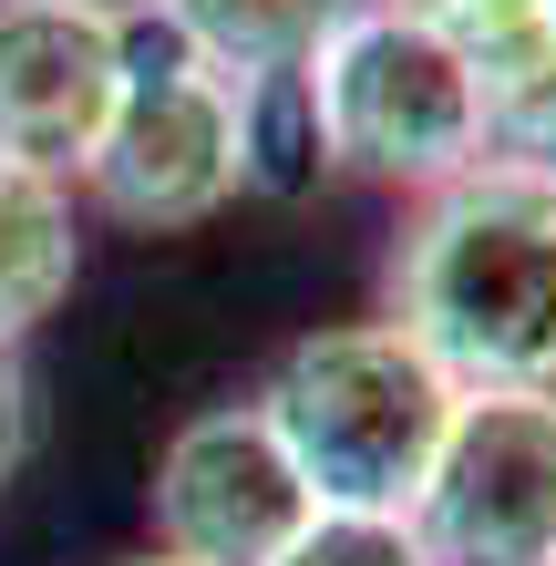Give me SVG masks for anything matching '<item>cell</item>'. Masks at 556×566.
Here are the masks:
<instances>
[{"mask_svg": "<svg viewBox=\"0 0 556 566\" xmlns=\"http://www.w3.org/2000/svg\"><path fill=\"white\" fill-rule=\"evenodd\" d=\"M21 453H31V371L21 350H0V484L21 474Z\"/></svg>", "mask_w": 556, "mask_h": 566, "instance_id": "13", "label": "cell"}, {"mask_svg": "<svg viewBox=\"0 0 556 566\" xmlns=\"http://www.w3.org/2000/svg\"><path fill=\"white\" fill-rule=\"evenodd\" d=\"M433 566H556V391H464L412 494Z\"/></svg>", "mask_w": 556, "mask_h": 566, "instance_id": "5", "label": "cell"}, {"mask_svg": "<svg viewBox=\"0 0 556 566\" xmlns=\"http://www.w3.org/2000/svg\"><path fill=\"white\" fill-rule=\"evenodd\" d=\"M269 566H433V556H422L412 515H340V505H319Z\"/></svg>", "mask_w": 556, "mask_h": 566, "instance_id": "12", "label": "cell"}, {"mask_svg": "<svg viewBox=\"0 0 556 566\" xmlns=\"http://www.w3.org/2000/svg\"><path fill=\"white\" fill-rule=\"evenodd\" d=\"M83 289V196L0 155V350H21Z\"/></svg>", "mask_w": 556, "mask_h": 566, "instance_id": "9", "label": "cell"}, {"mask_svg": "<svg viewBox=\"0 0 556 566\" xmlns=\"http://www.w3.org/2000/svg\"><path fill=\"white\" fill-rule=\"evenodd\" d=\"M124 52H135L124 11L0 0V155L73 186L93 165V145H104V124H114Z\"/></svg>", "mask_w": 556, "mask_h": 566, "instance_id": "7", "label": "cell"}, {"mask_svg": "<svg viewBox=\"0 0 556 566\" xmlns=\"http://www.w3.org/2000/svg\"><path fill=\"white\" fill-rule=\"evenodd\" d=\"M248 402L269 412L279 453L300 463L310 505L412 515V494L433 474L443 422H453L464 391H453L391 319H331V329H300Z\"/></svg>", "mask_w": 556, "mask_h": 566, "instance_id": "2", "label": "cell"}, {"mask_svg": "<svg viewBox=\"0 0 556 566\" xmlns=\"http://www.w3.org/2000/svg\"><path fill=\"white\" fill-rule=\"evenodd\" d=\"M300 83H310L331 176L381 186V196H402V207L453 186L484 155L474 83H464V62H453V42L433 21L391 11V0H361V11L300 62Z\"/></svg>", "mask_w": 556, "mask_h": 566, "instance_id": "3", "label": "cell"}, {"mask_svg": "<svg viewBox=\"0 0 556 566\" xmlns=\"http://www.w3.org/2000/svg\"><path fill=\"white\" fill-rule=\"evenodd\" d=\"M145 515H155V556H176V566H269L319 505H310L300 463L279 453L269 412L207 402L166 432Z\"/></svg>", "mask_w": 556, "mask_h": 566, "instance_id": "6", "label": "cell"}, {"mask_svg": "<svg viewBox=\"0 0 556 566\" xmlns=\"http://www.w3.org/2000/svg\"><path fill=\"white\" fill-rule=\"evenodd\" d=\"M381 319L453 391H556V165L474 155L453 186L412 196Z\"/></svg>", "mask_w": 556, "mask_h": 566, "instance_id": "1", "label": "cell"}, {"mask_svg": "<svg viewBox=\"0 0 556 566\" xmlns=\"http://www.w3.org/2000/svg\"><path fill=\"white\" fill-rule=\"evenodd\" d=\"M350 11H361V0H145V21L166 31V42H186L196 62H217L227 83L300 73Z\"/></svg>", "mask_w": 556, "mask_h": 566, "instance_id": "10", "label": "cell"}, {"mask_svg": "<svg viewBox=\"0 0 556 566\" xmlns=\"http://www.w3.org/2000/svg\"><path fill=\"white\" fill-rule=\"evenodd\" d=\"M474 83L484 155L505 165H556V0H474L433 21Z\"/></svg>", "mask_w": 556, "mask_h": 566, "instance_id": "8", "label": "cell"}, {"mask_svg": "<svg viewBox=\"0 0 556 566\" xmlns=\"http://www.w3.org/2000/svg\"><path fill=\"white\" fill-rule=\"evenodd\" d=\"M73 11H124V21H135V11H145V0H73Z\"/></svg>", "mask_w": 556, "mask_h": 566, "instance_id": "15", "label": "cell"}, {"mask_svg": "<svg viewBox=\"0 0 556 566\" xmlns=\"http://www.w3.org/2000/svg\"><path fill=\"white\" fill-rule=\"evenodd\" d=\"M319 176H331V155H319V114H310V83H300V73L238 83V196L300 207V196H310Z\"/></svg>", "mask_w": 556, "mask_h": 566, "instance_id": "11", "label": "cell"}, {"mask_svg": "<svg viewBox=\"0 0 556 566\" xmlns=\"http://www.w3.org/2000/svg\"><path fill=\"white\" fill-rule=\"evenodd\" d=\"M73 196L83 217L135 227V238H176V227H207L217 207H238V83L135 11L114 124L73 176Z\"/></svg>", "mask_w": 556, "mask_h": 566, "instance_id": "4", "label": "cell"}, {"mask_svg": "<svg viewBox=\"0 0 556 566\" xmlns=\"http://www.w3.org/2000/svg\"><path fill=\"white\" fill-rule=\"evenodd\" d=\"M391 11H412V21H453V11H474V0H391Z\"/></svg>", "mask_w": 556, "mask_h": 566, "instance_id": "14", "label": "cell"}, {"mask_svg": "<svg viewBox=\"0 0 556 566\" xmlns=\"http://www.w3.org/2000/svg\"><path fill=\"white\" fill-rule=\"evenodd\" d=\"M114 566H176V556H155V546H145V556H114Z\"/></svg>", "mask_w": 556, "mask_h": 566, "instance_id": "16", "label": "cell"}]
</instances>
